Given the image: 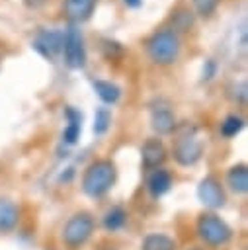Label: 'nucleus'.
Masks as SVG:
<instances>
[{
    "label": "nucleus",
    "instance_id": "nucleus-1",
    "mask_svg": "<svg viewBox=\"0 0 248 250\" xmlns=\"http://www.w3.org/2000/svg\"><path fill=\"white\" fill-rule=\"evenodd\" d=\"M115 178H117V170L111 160L107 158L94 160L82 176V189L90 197H102L113 188Z\"/></svg>",
    "mask_w": 248,
    "mask_h": 250
},
{
    "label": "nucleus",
    "instance_id": "nucleus-2",
    "mask_svg": "<svg viewBox=\"0 0 248 250\" xmlns=\"http://www.w3.org/2000/svg\"><path fill=\"white\" fill-rule=\"evenodd\" d=\"M180 51H182V43L174 29H158L146 41V53L150 61L160 66L176 62L180 57Z\"/></svg>",
    "mask_w": 248,
    "mask_h": 250
},
{
    "label": "nucleus",
    "instance_id": "nucleus-3",
    "mask_svg": "<svg viewBox=\"0 0 248 250\" xmlns=\"http://www.w3.org/2000/svg\"><path fill=\"white\" fill-rule=\"evenodd\" d=\"M197 236L209 246V248H221L225 246L232 232H230V227L215 213H203L199 219H197Z\"/></svg>",
    "mask_w": 248,
    "mask_h": 250
},
{
    "label": "nucleus",
    "instance_id": "nucleus-4",
    "mask_svg": "<svg viewBox=\"0 0 248 250\" xmlns=\"http://www.w3.org/2000/svg\"><path fill=\"white\" fill-rule=\"evenodd\" d=\"M94 217L86 211L74 213L62 227V242L68 250H78L94 232Z\"/></svg>",
    "mask_w": 248,
    "mask_h": 250
},
{
    "label": "nucleus",
    "instance_id": "nucleus-5",
    "mask_svg": "<svg viewBox=\"0 0 248 250\" xmlns=\"http://www.w3.org/2000/svg\"><path fill=\"white\" fill-rule=\"evenodd\" d=\"M172 154H174L176 162L182 164V166H191V164H195L201 158V154H203V141L199 139L195 127H186L184 133H180V137L174 143Z\"/></svg>",
    "mask_w": 248,
    "mask_h": 250
},
{
    "label": "nucleus",
    "instance_id": "nucleus-6",
    "mask_svg": "<svg viewBox=\"0 0 248 250\" xmlns=\"http://www.w3.org/2000/svg\"><path fill=\"white\" fill-rule=\"evenodd\" d=\"M62 57L68 68L80 70L86 66V47H84V37L82 31L78 29V25H68L64 29V37H62Z\"/></svg>",
    "mask_w": 248,
    "mask_h": 250
},
{
    "label": "nucleus",
    "instance_id": "nucleus-7",
    "mask_svg": "<svg viewBox=\"0 0 248 250\" xmlns=\"http://www.w3.org/2000/svg\"><path fill=\"white\" fill-rule=\"evenodd\" d=\"M62 37H64V31L61 29H45L41 27L31 43V47L45 59L49 61H55L57 55L62 53Z\"/></svg>",
    "mask_w": 248,
    "mask_h": 250
},
{
    "label": "nucleus",
    "instance_id": "nucleus-8",
    "mask_svg": "<svg viewBox=\"0 0 248 250\" xmlns=\"http://www.w3.org/2000/svg\"><path fill=\"white\" fill-rule=\"evenodd\" d=\"M197 197L199 201L209 209H219L225 205V189L221 182L215 176H205L197 186Z\"/></svg>",
    "mask_w": 248,
    "mask_h": 250
},
{
    "label": "nucleus",
    "instance_id": "nucleus-9",
    "mask_svg": "<svg viewBox=\"0 0 248 250\" xmlns=\"http://www.w3.org/2000/svg\"><path fill=\"white\" fill-rule=\"evenodd\" d=\"M150 125L158 135H170L176 129V117L170 105L162 100H158L150 107Z\"/></svg>",
    "mask_w": 248,
    "mask_h": 250
},
{
    "label": "nucleus",
    "instance_id": "nucleus-10",
    "mask_svg": "<svg viewBox=\"0 0 248 250\" xmlns=\"http://www.w3.org/2000/svg\"><path fill=\"white\" fill-rule=\"evenodd\" d=\"M141 160L146 170H156L166 160V148L164 143L158 137H150L141 146Z\"/></svg>",
    "mask_w": 248,
    "mask_h": 250
},
{
    "label": "nucleus",
    "instance_id": "nucleus-11",
    "mask_svg": "<svg viewBox=\"0 0 248 250\" xmlns=\"http://www.w3.org/2000/svg\"><path fill=\"white\" fill-rule=\"evenodd\" d=\"M96 4H98V0H64L62 8H64L66 20L72 25H76V23L90 20V16L96 10Z\"/></svg>",
    "mask_w": 248,
    "mask_h": 250
},
{
    "label": "nucleus",
    "instance_id": "nucleus-12",
    "mask_svg": "<svg viewBox=\"0 0 248 250\" xmlns=\"http://www.w3.org/2000/svg\"><path fill=\"white\" fill-rule=\"evenodd\" d=\"M64 117H66V127L62 131V141L66 145H74L80 139V131H82V113L72 107L66 105L64 107Z\"/></svg>",
    "mask_w": 248,
    "mask_h": 250
},
{
    "label": "nucleus",
    "instance_id": "nucleus-13",
    "mask_svg": "<svg viewBox=\"0 0 248 250\" xmlns=\"http://www.w3.org/2000/svg\"><path fill=\"white\" fill-rule=\"evenodd\" d=\"M170 186H172V174L168 170H164V168L152 170L150 176H148V180H146V188H148V191H150L152 197L164 195L170 189Z\"/></svg>",
    "mask_w": 248,
    "mask_h": 250
},
{
    "label": "nucleus",
    "instance_id": "nucleus-14",
    "mask_svg": "<svg viewBox=\"0 0 248 250\" xmlns=\"http://www.w3.org/2000/svg\"><path fill=\"white\" fill-rule=\"evenodd\" d=\"M20 209L12 199H0V232H8L18 225Z\"/></svg>",
    "mask_w": 248,
    "mask_h": 250
},
{
    "label": "nucleus",
    "instance_id": "nucleus-15",
    "mask_svg": "<svg viewBox=\"0 0 248 250\" xmlns=\"http://www.w3.org/2000/svg\"><path fill=\"white\" fill-rule=\"evenodd\" d=\"M227 184L232 191L246 193L248 191V168H246V164H234L227 172Z\"/></svg>",
    "mask_w": 248,
    "mask_h": 250
},
{
    "label": "nucleus",
    "instance_id": "nucleus-16",
    "mask_svg": "<svg viewBox=\"0 0 248 250\" xmlns=\"http://www.w3.org/2000/svg\"><path fill=\"white\" fill-rule=\"evenodd\" d=\"M92 86H94L98 98L103 104H109L111 105V104H117L119 98H121V88L115 82H111V80H94Z\"/></svg>",
    "mask_w": 248,
    "mask_h": 250
},
{
    "label": "nucleus",
    "instance_id": "nucleus-17",
    "mask_svg": "<svg viewBox=\"0 0 248 250\" xmlns=\"http://www.w3.org/2000/svg\"><path fill=\"white\" fill-rule=\"evenodd\" d=\"M174 248H176L174 238H170L168 234H162V232L146 234L143 240V246H141V250H174Z\"/></svg>",
    "mask_w": 248,
    "mask_h": 250
},
{
    "label": "nucleus",
    "instance_id": "nucleus-18",
    "mask_svg": "<svg viewBox=\"0 0 248 250\" xmlns=\"http://www.w3.org/2000/svg\"><path fill=\"white\" fill-rule=\"evenodd\" d=\"M127 221V213L123 207H111L105 215H103V227L109 230V232H115L119 230Z\"/></svg>",
    "mask_w": 248,
    "mask_h": 250
},
{
    "label": "nucleus",
    "instance_id": "nucleus-19",
    "mask_svg": "<svg viewBox=\"0 0 248 250\" xmlns=\"http://www.w3.org/2000/svg\"><path fill=\"white\" fill-rule=\"evenodd\" d=\"M242 127H244V119L240 115H236V113H230L221 123V135L227 137V139H230V137L238 135L242 131Z\"/></svg>",
    "mask_w": 248,
    "mask_h": 250
},
{
    "label": "nucleus",
    "instance_id": "nucleus-20",
    "mask_svg": "<svg viewBox=\"0 0 248 250\" xmlns=\"http://www.w3.org/2000/svg\"><path fill=\"white\" fill-rule=\"evenodd\" d=\"M111 125V111L109 107H98L94 113V133L96 135H105Z\"/></svg>",
    "mask_w": 248,
    "mask_h": 250
},
{
    "label": "nucleus",
    "instance_id": "nucleus-21",
    "mask_svg": "<svg viewBox=\"0 0 248 250\" xmlns=\"http://www.w3.org/2000/svg\"><path fill=\"white\" fill-rule=\"evenodd\" d=\"M217 6H219V0H193L195 12H197L199 16H203V18L211 16V14L217 10Z\"/></svg>",
    "mask_w": 248,
    "mask_h": 250
},
{
    "label": "nucleus",
    "instance_id": "nucleus-22",
    "mask_svg": "<svg viewBox=\"0 0 248 250\" xmlns=\"http://www.w3.org/2000/svg\"><path fill=\"white\" fill-rule=\"evenodd\" d=\"M217 70H219V64H217V61H215V59H207V61L203 62L201 78H203L205 82H209V80H213V78L217 76Z\"/></svg>",
    "mask_w": 248,
    "mask_h": 250
},
{
    "label": "nucleus",
    "instance_id": "nucleus-23",
    "mask_svg": "<svg viewBox=\"0 0 248 250\" xmlns=\"http://www.w3.org/2000/svg\"><path fill=\"white\" fill-rule=\"evenodd\" d=\"M23 4H25L27 8H39V6L45 4V0H23Z\"/></svg>",
    "mask_w": 248,
    "mask_h": 250
},
{
    "label": "nucleus",
    "instance_id": "nucleus-24",
    "mask_svg": "<svg viewBox=\"0 0 248 250\" xmlns=\"http://www.w3.org/2000/svg\"><path fill=\"white\" fill-rule=\"evenodd\" d=\"M125 2V6H129V8H141L143 6V0H123Z\"/></svg>",
    "mask_w": 248,
    "mask_h": 250
},
{
    "label": "nucleus",
    "instance_id": "nucleus-25",
    "mask_svg": "<svg viewBox=\"0 0 248 250\" xmlns=\"http://www.w3.org/2000/svg\"><path fill=\"white\" fill-rule=\"evenodd\" d=\"M102 250H115V248H111V246H109V248H102Z\"/></svg>",
    "mask_w": 248,
    "mask_h": 250
},
{
    "label": "nucleus",
    "instance_id": "nucleus-26",
    "mask_svg": "<svg viewBox=\"0 0 248 250\" xmlns=\"http://www.w3.org/2000/svg\"><path fill=\"white\" fill-rule=\"evenodd\" d=\"M191 250H201V248H191Z\"/></svg>",
    "mask_w": 248,
    "mask_h": 250
}]
</instances>
